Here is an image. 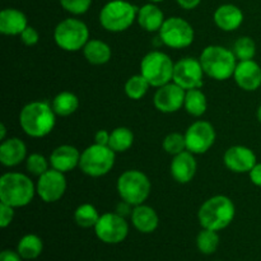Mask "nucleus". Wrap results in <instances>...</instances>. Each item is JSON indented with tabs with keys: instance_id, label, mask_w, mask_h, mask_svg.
I'll return each mask as SVG.
<instances>
[{
	"instance_id": "32",
	"label": "nucleus",
	"mask_w": 261,
	"mask_h": 261,
	"mask_svg": "<svg viewBox=\"0 0 261 261\" xmlns=\"http://www.w3.org/2000/svg\"><path fill=\"white\" fill-rule=\"evenodd\" d=\"M150 84L142 74L133 75L125 83V93L132 99H140L145 96Z\"/></svg>"
},
{
	"instance_id": "13",
	"label": "nucleus",
	"mask_w": 261,
	"mask_h": 261,
	"mask_svg": "<svg viewBox=\"0 0 261 261\" xmlns=\"http://www.w3.org/2000/svg\"><path fill=\"white\" fill-rule=\"evenodd\" d=\"M204 70L200 60L194 58H184L175 64L173 79L176 84L182 87L185 91L203 87Z\"/></svg>"
},
{
	"instance_id": "10",
	"label": "nucleus",
	"mask_w": 261,
	"mask_h": 261,
	"mask_svg": "<svg viewBox=\"0 0 261 261\" xmlns=\"http://www.w3.org/2000/svg\"><path fill=\"white\" fill-rule=\"evenodd\" d=\"M160 38L166 46L172 48H184L194 42V28L189 22L180 17H171L163 22L158 31Z\"/></svg>"
},
{
	"instance_id": "40",
	"label": "nucleus",
	"mask_w": 261,
	"mask_h": 261,
	"mask_svg": "<svg viewBox=\"0 0 261 261\" xmlns=\"http://www.w3.org/2000/svg\"><path fill=\"white\" fill-rule=\"evenodd\" d=\"M250 180L254 185L261 188V163H256L251 171L249 172Z\"/></svg>"
},
{
	"instance_id": "28",
	"label": "nucleus",
	"mask_w": 261,
	"mask_h": 261,
	"mask_svg": "<svg viewBox=\"0 0 261 261\" xmlns=\"http://www.w3.org/2000/svg\"><path fill=\"white\" fill-rule=\"evenodd\" d=\"M186 111L191 116L199 117L205 114L206 111V97L200 88H194L186 91L185 103H184Z\"/></svg>"
},
{
	"instance_id": "14",
	"label": "nucleus",
	"mask_w": 261,
	"mask_h": 261,
	"mask_svg": "<svg viewBox=\"0 0 261 261\" xmlns=\"http://www.w3.org/2000/svg\"><path fill=\"white\" fill-rule=\"evenodd\" d=\"M66 190V178L63 172L51 168L38 176L36 191L45 203H55L60 200Z\"/></svg>"
},
{
	"instance_id": "25",
	"label": "nucleus",
	"mask_w": 261,
	"mask_h": 261,
	"mask_svg": "<svg viewBox=\"0 0 261 261\" xmlns=\"http://www.w3.org/2000/svg\"><path fill=\"white\" fill-rule=\"evenodd\" d=\"M84 58L93 65H103L111 59V48L106 42L99 40H89L83 47Z\"/></svg>"
},
{
	"instance_id": "46",
	"label": "nucleus",
	"mask_w": 261,
	"mask_h": 261,
	"mask_svg": "<svg viewBox=\"0 0 261 261\" xmlns=\"http://www.w3.org/2000/svg\"><path fill=\"white\" fill-rule=\"evenodd\" d=\"M150 3H160V2H163V0H149Z\"/></svg>"
},
{
	"instance_id": "8",
	"label": "nucleus",
	"mask_w": 261,
	"mask_h": 261,
	"mask_svg": "<svg viewBox=\"0 0 261 261\" xmlns=\"http://www.w3.org/2000/svg\"><path fill=\"white\" fill-rule=\"evenodd\" d=\"M54 38L59 47L69 53H74L83 48L88 42L89 31L86 23L82 20L68 18L56 25Z\"/></svg>"
},
{
	"instance_id": "42",
	"label": "nucleus",
	"mask_w": 261,
	"mask_h": 261,
	"mask_svg": "<svg viewBox=\"0 0 261 261\" xmlns=\"http://www.w3.org/2000/svg\"><path fill=\"white\" fill-rule=\"evenodd\" d=\"M130 206H132V204H129V203H126V201L122 200L121 203H120L119 205H117L116 213L120 214V216L124 217V218H125V217H126L127 214H132L133 213V211H132V208H130Z\"/></svg>"
},
{
	"instance_id": "36",
	"label": "nucleus",
	"mask_w": 261,
	"mask_h": 261,
	"mask_svg": "<svg viewBox=\"0 0 261 261\" xmlns=\"http://www.w3.org/2000/svg\"><path fill=\"white\" fill-rule=\"evenodd\" d=\"M61 7L71 14H84L91 8L92 0H59Z\"/></svg>"
},
{
	"instance_id": "9",
	"label": "nucleus",
	"mask_w": 261,
	"mask_h": 261,
	"mask_svg": "<svg viewBox=\"0 0 261 261\" xmlns=\"http://www.w3.org/2000/svg\"><path fill=\"white\" fill-rule=\"evenodd\" d=\"M115 165V152L109 145L93 144L82 152L79 167L91 177H101L109 173Z\"/></svg>"
},
{
	"instance_id": "6",
	"label": "nucleus",
	"mask_w": 261,
	"mask_h": 261,
	"mask_svg": "<svg viewBox=\"0 0 261 261\" xmlns=\"http://www.w3.org/2000/svg\"><path fill=\"white\" fill-rule=\"evenodd\" d=\"M173 69V61L162 51H152L147 54L140 63V74L149 82L150 86L157 88L172 81Z\"/></svg>"
},
{
	"instance_id": "44",
	"label": "nucleus",
	"mask_w": 261,
	"mask_h": 261,
	"mask_svg": "<svg viewBox=\"0 0 261 261\" xmlns=\"http://www.w3.org/2000/svg\"><path fill=\"white\" fill-rule=\"evenodd\" d=\"M5 134H7V129H5L4 124H2L0 125V139H2V142L5 140Z\"/></svg>"
},
{
	"instance_id": "19",
	"label": "nucleus",
	"mask_w": 261,
	"mask_h": 261,
	"mask_svg": "<svg viewBox=\"0 0 261 261\" xmlns=\"http://www.w3.org/2000/svg\"><path fill=\"white\" fill-rule=\"evenodd\" d=\"M81 162V153L71 145H60L50 155V163L53 168L65 173L74 170Z\"/></svg>"
},
{
	"instance_id": "41",
	"label": "nucleus",
	"mask_w": 261,
	"mask_h": 261,
	"mask_svg": "<svg viewBox=\"0 0 261 261\" xmlns=\"http://www.w3.org/2000/svg\"><path fill=\"white\" fill-rule=\"evenodd\" d=\"M94 140H96V144L99 145H109L110 142V133L106 130H99L94 135Z\"/></svg>"
},
{
	"instance_id": "7",
	"label": "nucleus",
	"mask_w": 261,
	"mask_h": 261,
	"mask_svg": "<svg viewBox=\"0 0 261 261\" xmlns=\"http://www.w3.org/2000/svg\"><path fill=\"white\" fill-rule=\"evenodd\" d=\"M117 191L124 201L134 206L140 205L149 196L150 181L138 170L125 171L117 180Z\"/></svg>"
},
{
	"instance_id": "1",
	"label": "nucleus",
	"mask_w": 261,
	"mask_h": 261,
	"mask_svg": "<svg viewBox=\"0 0 261 261\" xmlns=\"http://www.w3.org/2000/svg\"><path fill=\"white\" fill-rule=\"evenodd\" d=\"M55 111L45 101H36L25 105L19 114V124L23 132L32 138H43L55 126Z\"/></svg>"
},
{
	"instance_id": "31",
	"label": "nucleus",
	"mask_w": 261,
	"mask_h": 261,
	"mask_svg": "<svg viewBox=\"0 0 261 261\" xmlns=\"http://www.w3.org/2000/svg\"><path fill=\"white\" fill-rule=\"evenodd\" d=\"M198 250L204 255H212L217 251L219 246V236L217 231L203 228L196 237Z\"/></svg>"
},
{
	"instance_id": "21",
	"label": "nucleus",
	"mask_w": 261,
	"mask_h": 261,
	"mask_svg": "<svg viewBox=\"0 0 261 261\" xmlns=\"http://www.w3.org/2000/svg\"><path fill=\"white\" fill-rule=\"evenodd\" d=\"M27 27V17L20 10L7 8L0 12V32L3 35H20Z\"/></svg>"
},
{
	"instance_id": "27",
	"label": "nucleus",
	"mask_w": 261,
	"mask_h": 261,
	"mask_svg": "<svg viewBox=\"0 0 261 261\" xmlns=\"http://www.w3.org/2000/svg\"><path fill=\"white\" fill-rule=\"evenodd\" d=\"M79 107V99L71 92H61L53 99V109L59 116H69Z\"/></svg>"
},
{
	"instance_id": "22",
	"label": "nucleus",
	"mask_w": 261,
	"mask_h": 261,
	"mask_svg": "<svg viewBox=\"0 0 261 261\" xmlns=\"http://www.w3.org/2000/svg\"><path fill=\"white\" fill-rule=\"evenodd\" d=\"M27 154V148L25 144L18 138H9L2 142L0 145V162L5 167H13V166L19 165L22 161H24Z\"/></svg>"
},
{
	"instance_id": "29",
	"label": "nucleus",
	"mask_w": 261,
	"mask_h": 261,
	"mask_svg": "<svg viewBox=\"0 0 261 261\" xmlns=\"http://www.w3.org/2000/svg\"><path fill=\"white\" fill-rule=\"evenodd\" d=\"M134 143V134L127 127H116L110 133V142L109 147L114 150L115 153L126 152Z\"/></svg>"
},
{
	"instance_id": "43",
	"label": "nucleus",
	"mask_w": 261,
	"mask_h": 261,
	"mask_svg": "<svg viewBox=\"0 0 261 261\" xmlns=\"http://www.w3.org/2000/svg\"><path fill=\"white\" fill-rule=\"evenodd\" d=\"M200 2L201 0H177L178 5L186 10H190V9H194V8H196L199 4H200Z\"/></svg>"
},
{
	"instance_id": "12",
	"label": "nucleus",
	"mask_w": 261,
	"mask_h": 261,
	"mask_svg": "<svg viewBox=\"0 0 261 261\" xmlns=\"http://www.w3.org/2000/svg\"><path fill=\"white\" fill-rule=\"evenodd\" d=\"M186 149L193 154L208 152L216 142V130L208 121H196L185 133Z\"/></svg>"
},
{
	"instance_id": "45",
	"label": "nucleus",
	"mask_w": 261,
	"mask_h": 261,
	"mask_svg": "<svg viewBox=\"0 0 261 261\" xmlns=\"http://www.w3.org/2000/svg\"><path fill=\"white\" fill-rule=\"evenodd\" d=\"M257 119H259V121H260V124H261V105H260L259 109H257Z\"/></svg>"
},
{
	"instance_id": "11",
	"label": "nucleus",
	"mask_w": 261,
	"mask_h": 261,
	"mask_svg": "<svg viewBox=\"0 0 261 261\" xmlns=\"http://www.w3.org/2000/svg\"><path fill=\"white\" fill-rule=\"evenodd\" d=\"M98 240L109 245H116L124 241L129 233V226L124 217L117 213H105L99 217L94 226Z\"/></svg>"
},
{
	"instance_id": "24",
	"label": "nucleus",
	"mask_w": 261,
	"mask_h": 261,
	"mask_svg": "<svg viewBox=\"0 0 261 261\" xmlns=\"http://www.w3.org/2000/svg\"><path fill=\"white\" fill-rule=\"evenodd\" d=\"M138 23L143 30L148 31V32H155L160 31L162 27L163 22H165V15L163 12L154 5L153 3L145 4L139 8L138 10Z\"/></svg>"
},
{
	"instance_id": "35",
	"label": "nucleus",
	"mask_w": 261,
	"mask_h": 261,
	"mask_svg": "<svg viewBox=\"0 0 261 261\" xmlns=\"http://www.w3.org/2000/svg\"><path fill=\"white\" fill-rule=\"evenodd\" d=\"M25 165H27L28 172L36 176H41L48 170L47 160L43 155L38 154V153H33V154L28 155Z\"/></svg>"
},
{
	"instance_id": "34",
	"label": "nucleus",
	"mask_w": 261,
	"mask_h": 261,
	"mask_svg": "<svg viewBox=\"0 0 261 261\" xmlns=\"http://www.w3.org/2000/svg\"><path fill=\"white\" fill-rule=\"evenodd\" d=\"M163 149L171 155H177L186 149L185 135L180 133H171L163 140Z\"/></svg>"
},
{
	"instance_id": "17",
	"label": "nucleus",
	"mask_w": 261,
	"mask_h": 261,
	"mask_svg": "<svg viewBox=\"0 0 261 261\" xmlns=\"http://www.w3.org/2000/svg\"><path fill=\"white\" fill-rule=\"evenodd\" d=\"M234 81L244 91H256L261 86V68L254 60L240 61L234 70Z\"/></svg>"
},
{
	"instance_id": "3",
	"label": "nucleus",
	"mask_w": 261,
	"mask_h": 261,
	"mask_svg": "<svg viewBox=\"0 0 261 261\" xmlns=\"http://www.w3.org/2000/svg\"><path fill=\"white\" fill-rule=\"evenodd\" d=\"M199 60L204 74L216 81H226L233 76L237 66V58L233 51L218 45L204 48Z\"/></svg>"
},
{
	"instance_id": "5",
	"label": "nucleus",
	"mask_w": 261,
	"mask_h": 261,
	"mask_svg": "<svg viewBox=\"0 0 261 261\" xmlns=\"http://www.w3.org/2000/svg\"><path fill=\"white\" fill-rule=\"evenodd\" d=\"M138 8L125 0H111L102 8L99 22L110 32L126 31L138 17Z\"/></svg>"
},
{
	"instance_id": "4",
	"label": "nucleus",
	"mask_w": 261,
	"mask_h": 261,
	"mask_svg": "<svg viewBox=\"0 0 261 261\" xmlns=\"http://www.w3.org/2000/svg\"><path fill=\"white\" fill-rule=\"evenodd\" d=\"M35 193L33 182L23 173L9 172L0 178V200L13 208L28 205L32 201Z\"/></svg>"
},
{
	"instance_id": "23",
	"label": "nucleus",
	"mask_w": 261,
	"mask_h": 261,
	"mask_svg": "<svg viewBox=\"0 0 261 261\" xmlns=\"http://www.w3.org/2000/svg\"><path fill=\"white\" fill-rule=\"evenodd\" d=\"M132 222L137 231L142 232V233H152L157 229L160 218L154 209L140 204L133 209Z\"/></svg>"
},
{
	"instance_id": "33",
	"label": "nucleus",
	"mask_w": 261,
	"mask_h": 261,
	"mask_svg": "<svg viewBox=\"0 0 261 261\" xmlns=\"http://www.w3.org/2000/svg\"><path fill=\"white\" fill-rule=\"evenodd\" d=\"M233 53L240 61L252 60L255 54H256L255 41L251 37H247V36L237 38L233 45Z\"/></svg>"
},
{
	"instance_id": "15",
	"label": "nucleus",
	"mask_w": 261,
	"mask_h": 261,
	"mask_svg": "<svg viewBox=\"0 0 261 261\" xmlns=\"http://www.w3.org/2000/svg\"><path fill=\"white\" fill-rule=\"evenodd\" d=\"M186 92L182 87L178 84L167 83L165 86L160 87L154 94V106L158 111L163 114H172L178 111L185 103Z\"/></svg>"
},
{
	"instance_id": "16",
	"label": "nucleus",
	"mask_w": 261,
	"mask_h": 261,
	"mask_svg": "<svg viewBox=\"0 0 261 261\" xmlns=\"http://www.w3.org/2000/svg\"><path fill=\"white\" fill-rule=\"evenodd\" d=\"M224 165L228 170L236 173L250 172L256 165V155L250 148L244 145H233L224 153Z\"/></svg>"
},
{
	"instance_id": "37",
	"label": "nucleus",
	"mask_w": 261,
	"mask_h": 261,
	"mask_svg": "<svg viewBox=\"0 0 261 261\" xmlns=\"http://www.w3.org/2000/svg\"><path fill=\"white\" fill-rule=\"evenodd\" d=\"M14 218V208L7 204H0V227L7 228Z\"/></svg>"
},
{
	"instance_id": "18",
	"label": "nucleus",
	"mask_w": 261,
	"mask_h": 261,
	"mask_svg": "<svg viewBox=\"0 0 261 261\" xmlns=\"http://www.w3.org/2000/svg\"><path fill=\"white\" fill-rule=\"evenodd\" d=\"M196 167L198 166L193 153L184 150L180 154L173 155V161L171 162V175L177 182L188 184L195 176Z\"/></svg>"
},
{
	"instance_id": "38",
	"label": "nucleus",
	"mask_w": 261,
	"mask_h": 261,
	"mask_svg": "<svg viewBox=\"0 0 261 261\" xmlns=\"http://www.w3.org/2000/svg\"><path fill=\"white\" fill-rule=\"evenodd\" d=\"M19 36H20V40L23 41V43L27 46L36 45V43L38 42V40H40V35H38V32L33 27H31V25H28V27L25 28Z\"/></svg>"
},
{
	"instance_id": "39",
	"label": "nucleus",
	"mask_w": 261,
	"mask_h": 261,
	"mask_svg": "<svg viewBox=\"0 0 261 261\" xmlns=\"http://www.w3.org/2000/svg\"><path fill=\"white\" fill-rule=\"evenodd\" d=\"M22 256L18 251H13V250H4L0 254V261H23Z\"/></svg>"
},
{
	"instance_id": "30",
	"label": "nucleus",
	"mask_w": 261,
	"mask_h": 261,
	"mask_svg": "<svg viewBox=\"0 0 261 261\" xmlns=\"http://www.w3.org/2000/svg\"><path fill=\"white\" fill-rule=\"evenodd\" d=\"M99 217L101 216L92 204H82L76 208L75 213H74L75 223L82 228H92V227L94 228Z\"/></svg>"
},
{
	"instance_id": "20",
	"label": "nucleus",
	"mask_w": 261,
	"mask_h": 261,
	"mask_svg": "<svg viewBox=\"0 0 261 261\" xmlns=\"http://www.w3.org/2000/svg\"><path fill=\"white\" fill-rule=\"evenodd\" d=\"M214 22L222 31L231 32L244 22V13L233 4H223L214 12Z\"/></svg>"
},
{
	"instance_id": "2",
	"label": "nucleus",
	"mask_w": 261,
	"mask_h": 261,
	"mask_svg": "<svg viewBox=\"0 0 261 261\" xmlns=\"http://www.w3.org/2000/svg\"><path fill=\"white\" fill-rule=\"evenodd\" d=\"M236 214L233 201L224 195H217L208 199L200 206L198 213L199 223L203 228L222 231L232 223Z\"/></svg>"
},
{
	"instance_id": "26",
	"label": "nucleus",
	"mask_w": 261,
	"mask_h": 261,
	"mask_svg": "<svg viewBox=\"0 0 261 261\" xmlns=\"http://www.w3.org/2000/svg\"><path fill=\"white\" fill-rule=\"evenodd\" d=\"M43 242L37 234H25L19 240L17 251L24 260H35L42 254Z\"/></svg>"
}]
</instances>
